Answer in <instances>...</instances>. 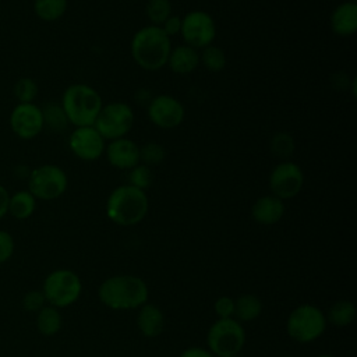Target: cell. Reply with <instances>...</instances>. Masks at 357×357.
<instances>
[{
	"label": "cell",
	"mask_w": 357,
	"mask_h": 357,
	"mask_svg": "<svg viewBox=\"0 0 357 357\" xmlns=\"http://www.w3.org/2000/svg\"><path fill=\"white\" fill-rule=\"evenodd\" d=\"M130 50L134 61L141 68L158 71L167 64L172 42L160 26L146 25L134 33Z\"/></svg>",
	"instance_id": "cell-1"
},
{
	"label": "cell",
	"mask_w": 357,
	"mask_h": 357,
	"mask_svg": "<svg viewBox=\"0 0 357 357\" xmlns=\"http://www.w3.org/2000/svg\"><path fill=\"white\" fill-rule=\"evenodd\" d=\"M98 296L102 304L110 310H134L146 303L149 290L138 276L116 275L99 286Z\"/></svg>",
	"instance_id": "cell-2"
},
{
	"label": "cell",
	"mask_w": 357,
	"mask_h": 357,
	"mask_svg": "<svg viewBox=\"0 0 357 357\" xmlns=\"http://www.w3.org/2000/svg\"><path fill=\"white\" fill-rule=\"evenodd\" d=\"M148 209L146 192L130 184L116 187L106 201V215L119 226L138 225L146 216Z\"/></svg>",
	"instance_id": "cell-3"
},
{
	"label": "cell",
	"mask_w": 357,
	"mask_h": 357,
	"mask_svg": "<svg viewBox=\"0 0 357 357\" xmlns=\"http://www.w3.org/2000/svg\"><path fill=\"white\" fill-rule=\"evenodd\" d=\"M60 105L70 124L85 127L93 126L103 102L95 88L86 84H71L63 92Z\"/></svg>",
	"instance_id": "cell-4"
},
{
	"label": "cell",
	"mask_w": 357,
	"mask_h": 357,
	"mask_svg": "<svg viewBox=\"0 0 357 357\" xmlns=\"http://www.w3.org/2000/svg\"><path fill=\"white\" fill-rule=\"evenodd\" d=\"M326 329L325 314L312 304L296 307L287 317V335L298 343H310L324 335Z\"/></svg>",
	"instance_id": "cell-5"
},
{
	"label": "cell",
	"mask_w": 357,
	"mask_h": 357,
	"mask_svg": "<svg viewBox=\"0 0 357 357\" xmlns=\"http://www.w3.org/2000/svg\"><path fill=\"white\" fill-rule=\"evenodd\" d=\"M245 343V331L234 318L218 319L206 333L208 350L215 357L237 356Z\"/></svg>",
	"instance_id": "cell-6"
},
{
	"label": "cell",
	"mask_w": 357,
	"mask_h": 357,
	"mask_svg": "<svg viewBox=\"0 0 357 357\" xmlns=\"http://www.w3.org/2000/svg\"><path fill=\"white\" fill-rule=\"evenodd\" d=\"M81 291V279L70 269H56L50 272L42 287L46 301L56 308H64L74 304L79 298Z\"/></svg>",
	"instance_id": "cell-7"
},
{
	"label": "cell",
	"mask_w": 357,
	"mask_h": 357,
	"mask_svg": "<svg viewBox=\"0 0 357 357\" xmlns=\"http://www.w3.org/2000/svg\"><path fill=\"white\" fill-rule=\"evenodd\" d=\"M135 121L134 110L124 102H112L103 105L93 127L105 139H117L126 137Z\"/></svg>",
	"instance_id": "cell-8"
},
{
	"label": "cell",
	"mask_w": 357,
	"mask_h": 357,
	"mask_svg": "<svg viewBox=\"0 0 357 357\" xmlns=\"http://www.w3.org/2000/svg\"><path fill=\"white\" fill-rule=\"evenodd\" d=\"M68 185L66 172L56 165H42L28 174V191L42 201H53L60 198Z\"/></svg>",
	"instance_id": "cell-9"
},
{
	"label": "cell",
	"mask_w": 357,
	"mask_h": 357,
	"mask_svg": "<svg viewBox=\"0 0 357 357\" xmlns=\"http://www.w3.org/2000/svg\"><path fill=\"white\" fill-rule=\"evenodd\" d=\"M180 35L184 40V45H188L197 50H202L204 47L212 45L216 36L215 20L206 11H190L181 18Z\"/></svg>",
	"instance_id": "cell-10"
},
{
	"label": "cell",
	"mask_w": 357,
	"mask_h": 357,
	"mask_svg": "<svg viewBox=\"0 0 357 357\" xmlns=\"http://www.w3.org/2000/svg\"><path fill=\"white\" fill-rule=\"evenodd\" d=\"M304 185V173L301 167L290 160L278 163L269 174V188L272 195L279 199H290L298 195Z\"/></svg>",
	"instance_id": "cell-11"
},
{
	"label": "cell",
	"mask_w": 357,
	"mask_h": 357,
	"mask_svg": "<svg viewBox=\"0 0 357 357\" xmlns=\"http://www.w3.org/2000/svg\"><path fill=\"white\" fill-rule=\"evenodd\" d=\"M146 112L151 123L163 130H173L178 127L185 117L183 103L174 96L166 93L153 96L146 105Z\"/></svg>",
	"instance_id": "cell-12"
},
{
	"label": "cell",
	"mask_w": 357,
	"mask_h": 357,
	"mask_svg": "<svg viewBox=\"0 0 357 357\" xmlns=\"http://www.w3.org/2000/svg\"><path fill=\"white\" fill-rule=\"evenodd\" d=\"M8 121L11 131L21 139H33L45 128L42 107L35 103H18Z\"/></svg>",
	"instance_id": "cell-13"
},
{
	"label": "cell",
	"mask_w": 357,
	"mask_h": 357,
	"mask_svg": "<svg viewBox=\"0 0 357 357\" xmlns=\"http://www.w3.org/2000/svg\"><path fill=\"white\" fill-rule=\"evenodd\" d=\"M68 146L78 159L92 162L105 153L106 139L93 126L75 127L68 137Z\"/></svg>",
	"instance_id": "cell-14"
},
{
	"label": "cell",
	"mask_w": 357,
	"mask_h": 357,
	"mask_svg": "<svg viewBox=\"0 0 357 357\" xmlns=\"http://www.w3.org/2000/svg\"><path fill=\"white\" fill-rule=\"evenodd\" d=\"M105 155L109 165L120 170H130L141 163L139 146L127 137L112 139L105 148Z\"/></svg>",
	"instance_id": "cell-15"
},
{
	"label": "cell",
	"mask_w": 357,
	"mask_h": 357,
	"mask_svg": "<svg viewBox=\"0 0 357 357\" xmlns=\"http://www.w3.org/2000/svg\"><path fill=\"white\" fill-rule=\"evenodd\" d=\"M331 29L342 38H347L356 33L357 31V3L354 0H346L336 6L332 11Z\"/></svg>",
	"instance_id": "cell-16"
},
{
	"label": "cell",
	"mask_w": 357,
	"mask_h": 357,
	"mask_svg": "<svg viewBox=\"0 0 357 357\" xmlns=\"http://www.w3.org/2000/svg\"><path fill=\"white\" fill-rule=\"evenodd\" d=\"M284 215V202L275 195L259 197L251 206V218L262 226L278 223Z\"/></svg>",
	"instance_id": "cell-17"
},
{
	"label": "cell",
	"mask_w": 357,
	"mask_h": 357,
	"mask_svg": "<svg viewBox=\"0 0 357 357\" xmlns=\"http://www.w3.org/2000/svg\"><path fill=\"white\" fill-rule=\"evenodd\" d=\"M199 64V52L188 45H180L172 47L167 64L169 68L178 75H187L192 73Z\"/></svg>",
	"instance_id": "cell-18"
},
{
	"label": "cell",
	"mask_w": 357,
	"mask_h": 357,
	"mask_svg": "<svg viewBox=\"0 0 357 357\" xmlns=\"http://www.w3.org/2000/svg\"><path fill=\"white\" fill-rule=\"evenodd\" d=\"M137 325L139 332L145 337H156L163 332L165 328V315L159 307L155 304L145 303L139 307L137 317Z\"/></svg>",
	"instance_id": "cell-19"
},
{
	"label": "cell",
	"mask_w": 357,
	"mask_h": 357,
	"mask_svg": "<svg viewBox=\"0 0 357 357\" xmlns=\"http://www.w3.org/2000/svg\"><path fill=\"white\" fill-rule=\"evenodd\" d=\"M36 208V198L28 190H20L10 195L8 199V213L18 219L24 220L32 216Z\"/></svg>",
	"instance_id": "cell-20"
},
{
	"label": "cell",
	"mask_w": 357,
	"mask_h": 357,
	"mask_svg": "<svg viewBox=\"0 0 357 357\" xmlns=\"http://www.w3.org/2000/svg\"><path fill=\"white\" fill-rule=\"evenodd\" d=\"M262 312V301L254 294H243L234 300V319L250 322L257 319Z\"/></svg>",
	"instance_id": "cell-21"
},
{
	"label": "cell",
	"mask_w": 357,
	"mask_h": 357,
	"mask_svg": "<svg viewBox=\"0 0 357 357\" xmlns=\"http://www.w3.org/2000/svg\"><path fill=\"white\" fill-rule=\"evenodd\" d=\"M325 318L326 322H331L337 328H346L351 325L356 318V307L349 300H339L331 305Z\"/></svg>",
	"instance_id": "cell-22"
},
{
	"label": "cell",
	"mask_w": 357,
	"mask_h": 357,
	"mask_svg": "<svg viewBox=\"0 0 357 357\" xmlns=\"http://www.w3.org/2000/svg\"><path fill=\"white\" fill-rule=\"evenodd\" d=\"M63 319L59 308L53 305H45L42 310L38 311L36 315V328L43 336H53L61 328Z\"/></svg>",
	"instance_id": "cell-23"
},
{
	"label": "cell",
	"mask_w": 357,
	"mask_h": 357,
	"mask_svg": "<svg viewBox=\"0 0 357 357\" xmlns=\"http://www.w3.org/2000/svg\"><path fill=\"white\" fill-rule=\"evenodd\" d=\"M67 6V0H33V13L42 21L54 22L66 14Z\"/></svg>",
	"instance_id": "cell-24"
},
{
	"label": "cell",
	"mask_w": 357,
	"mask_h": 357,
	"mask_svg": "<svg viewBox=\"0 0 357 357\" xmlns=\"http://www.w3.org/2000/svg\"><path fill=\"white\" fill-rule=\"evenodd\" d=\"M42 114L45 127H49L53 131H64L70 124L60 103L49 102L45 105V107H42Z\"/></svg>",
	"instance_id": "cell-25"
},
{
	"label": "cell",
	"mask_w": 357,
	"mask_h": 357,
	"mask_svg": "<svg viewBox=\"0 0 357 357\" xmlns=\"http://www.w3.org/2000/svg\"><path fill=\"white\" fill-rule=\"evenodd\" d=\"M199 63H202L208 71L219 73L226 66V54L222 47L209 45L199 53Z\"/></svg>",
	"instance_id": "cell-26"
},
{
	"label": "cell",
	"mask_w": 357,
	"mask_h": 357,
	"mask_svg": "<svg viewBox=\"0 0 357 357\" xmlns=\"http://www.w3.org/2000/svg\"><path fill=\"white\" fill-rule=\"evenodd\" d=\"M271 152L283 160H287L294 152V139L289 132H276L269 141Z\"/></svg>",
	"instance_id": "cell-27"
},
{
	"label": "cell",
	"mask_w": 357,
	"mask_h": 357,
	"mask_svg": "<svg viewBox=\"0 0 357 357\" xmlns=\"http://www.w3.org/2000/svg\"><path fill=\"white\" fill-rule=\"evenodd\" d=\"M145 13L151 25L160 26L172 15L170 0H148Z\"/></svg>",
	"instance_id": "cell-28"
},
{
	"label": "cell",
	"mask_w": 357,
	"mask_h": 357,
	"mask_svg": "<svg viewBox=\"0 0 357 357\" xmlns=\"http://www.w3.org/2000/svg\"><path fill=\"white\" fill-rule=\"evenodd\" d=\"M39 88L35 79L29 77L20 78L14 84V96L17 98L18 103H33L35 98L38 96Z\"/></svg>",
	"instance_id": "cell-29"
},
{
	"label": "cell",
	"mask_w": 357,
	"mask_h": 357,
	"mask_svg": "<svg viewBox=\"0 0 357 357\" xmlns=\"http://www.w3.org/2000/svg\"><path fill=\"white\" fill-rule=\"evenodd\" d=\"M166 158V149L158 142H148L139 148V160L149 167L160 165Z\"/></svg>",
	"instance_id": "cell-30"
},
{
	"label": "cell",
	"mask_w": 357,
	"mask_h": 357,
	"mask_svg": "<svg viewBox=\"0 0 357 357\" xmlns=\"http://www.w3.org/2000/svg\"><path fill=\"white\" fill-rule=\"evenodd\" d=\"M152 181H153V174L151 167L146 165L139 163L135 167L128 170V184L135 188L145 191L146 188L151 187Z\"/></svg>",
	"instance_id": "cell-31"
},
{
	"label": "cell",
	"mask_w": 357,
	"mask_h": 357,
	"mask_svg": "<svg viewBox=\"0 0 357 357\" xmlns=\"http://www.w3.org/2000/svg\"><path fill=\"white\" fill-rule=\"evenodd\" d=\"M45 303H46V298L42 290H31L22 298V307L29 312H38L45 307Z\"/></svg>",
	"instance_id": "cell-32"
},
{
	"label": "cell",
	"mask_w": 357,
	"mask_h": 357,
	"mask_svg": "<svg viewBox=\"0 0 357 357\" xmlns=\"http://www.w3.org/2000/svg\"><path fill=\"white\" fill-rule=\"evenodd\" d=\"M215 312L219 319H227L233 318L234 315V300L229 296H220L216 298L213 304Z\"/></svg>",
	"instance_id": "cell-33"
},
{
	"label": "cell",
	"mask_w": 357,
	"mask_h": 357,
	"mask_svg": "<svg viewBox=\"0 0 357 357\" xmlns=\"http://www.w3.org/2000/svg\"><path fill=\"white\" fill-rule=\"evenodd\" d=\"M14 248L15 244L13 236L6 230H0V264L8 261L13 257Z\"/></svg>",
	"instance_id": "cell-34"
},
{
	"label": "cell",
	"mask_w": 357,
	"mask_h": 357,
	"mask_svg": "<svg viewBox=\"0 0 357 357\" xmlns=\"http://www.w3.org/2000/svg\"><path fill=\"white\" fill-rule=\"evenodd\" d=\"M160 28L163 29V32L170 38V36H174L177 33H180V29H181V18L178 15H174L172 14L162 25Z\"/></svg>",
	"instance_id": "cell-35"
},
{
	"label": "cell",
	"mask_w": 357,
	"mask_h": 357,
	"mask_svg": "<svg viewBox=\"0 0 357 357\" xmlns=\"http://www.w3.org/2000/svg\"><path fill=\"white\" fill-rule=\"evenodd\" d=\"M180 357H215L209 350H205L202 347H188L185 349Z\"/></svg>",
	"instance_id": "cell-36"
},
{
	"label": "cell",
	"mask_w": 357,
	"mask_h": 357,
	"mask_svg": "<svg viewBox=\"0 0 357 357\" xmlns=\"http://www.w3.org/2000/svg\"><path fill=\"white\" fill-rule=\"evenodd\" d=\"M8 199L10 194L7 188L3 184H0V219H3L8 213Z\"/></svg>",
	"instance_id": "cell-37"
},
{
	"label": "cell",
	"mask_w": 357,
	"mask_h": 357,
	"mask_svg": "<svg viewBox=\"0 0 357 357\" xmlns=\"http://www.w3.org/2000/svg\"><path fill=\"white\" fill-rule=\"evenodd\" d=\"M317 357H335V356H331V354H319Z\"/></svg>",
	"instance_id": "cell-38"
},
{
	"label": "cell",
	"mask_w": 357,
	"mask_h": 357,
	"mask_svg": "<svg viewBox=\"0 0 357 357\" xmlns=\"http://www.w3.org/2000/svg\"><path fill=\"white\" fill-rule=\"evenodd\" d=\"M223 357H237V356H223Z\"/></svg>",
	"instance_id": "cell-39"
},
{
	"label": "cell",
	"mask_w": 357,
	"mask_h": 357,
	"mask_svg": "<svg viewBox=\"0 0 357 357\" xmlns=\"http://www.w3.org/2000/svg\"><path fill=\"white\" fill-rule=\"evenodd\" d=\"M282 357H293V356H282Z\"/></svg>",
	"instance_id": "cell-40"
}]
</instances>
